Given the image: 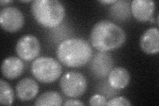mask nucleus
Here are the masks:
<instances>
[{"instance_id":"0eeeda50","label":"nucleus","mask_w":159,"mask_h":106,"mask_svg":"<svg viewBox=\"0 0 159 106\" xmlns=\"http://www.w3.org/2000/svg\"><path fill=\"white\" fill-rule=\"evenodd\" d=\"M24 23L22 12L16 7H6L0 12V25L6 31L16 33L23 27Z\"/></svg>"},{"instance_id":"f8f14e48","label":"nucleus","mask_w":159,"mask_h":106,"mask_svg":"<svg viewBox=\"0 0 159 106\" xmlns=\"http://www.w3.org/2000/svg\"><path fill=\"white\" fill-rule=\"evenodd\" d=\"M25 65L20 58L9 57L3 60L2 64V72L5 78L13 80L19 77L24 71Z\"/></svg>"},{"instance_id":"aec40b11","label":"nucleus","mask_w":159,"mask_h":106,"mask_svg":"<svg viewBox=\"0 0 159 106\" xmlns=\"http://www.w3.org/2000/svg\"><path fill=\"white\" fill-rule=\"evenodd\" d=\"M11 2H12V1H7V0L6 1H6H1V2H0V3H1V5L3 6H4V4L11 3Z\"/></svg>"},{"instance_id":"f03ea898","label":"nucleus","mask_w":159,"mask_h":106,"mask_svg":"<svg viewBox=\"0 0 159 106\" xmlns=\"http://www.w3.org/2000/svg\"><path fill=\"white\" fill-rule=\"evenodd\" d=\"M57 57L59 62L69 68H79L90 61L93 57L92 47L79 38L65 40L58 44Z\"/></svg>"},{"instance_id":"7ed1b4c3","label":"nucleus","mask_w":159,"mask_h":106,"mask_svg":"<svg viewBox=\"0 0 159 106\" xmlns=\"http://www.w3.org/2000/svg\"><path fill=\"white\" fill-rule=\"evenodd\" d=\"M31 9L36 21L46 28L58 27L65 17V8L58 0H34Z\"/></svg>"},{"instance_id":"2eb2a0df","label":"nucleus","mask_w":159,"mask_h":106,"mask_svg":"<svg viewBox=\"0 0 159 106\" xmlns=\"http://www.w3.org/2000/svg\"><path fill=\"white\" fill-rule=\"evenodd\" d=\"M14 100V92L9 83L3 79L0 80V104L12 105Z\"/></svg>"},{"instance_id":"423d86ee","label":"nucleus","mask_w":159,"mask_h":106,"mask_svg":"<svg viewBox=\"0 0 159 106\" xmlns=\"http://www.w3.org/2000/svg\"><path fill=\"white\" fill-rule=\"evenodd\" d=\"M16 50L18 57L21 60L31 61L39 55L41 52V44L35 36L25 35L18 40Z\"/></svg>"},{"instance_id":"39448f33","label":"nucleus","mask_w":159,"mask_h":106,"mask_svg":"<svg viewBox=\"0 0 159 106\" xmlns=\"http://www.w3.org/2000/svg\"><path fill=\"white\" fill-rule=\"evenodd\" d=\"M87 80L78 72L70 71L64 74L60 80V86L66 96L76 98L82 96L87 89Z\"/></svg>"},{"instance_id":"6e6552de","label":"nucleus","mask_w":159,"mask_h":106,"mask_svg":"<svg viewBox=\"0 0 159 106\" xmlns=\"http://www.w3.org/2000/svg\"><path fill=\"white\" fill-rule=\"evenodd\" d=\"M155 8V3L151 0H133L131 3L133 16L139 22H146L151 20Z\"/></svg>"},{"instance_id":"20e7f679","label":"nucleus","mask_w":159,"mask_h":106,"mask_svg":"<svg viewBox=\"0 0 159 106\" xmlns=\"http://www.w3.org/2000/svg\"><path fill=\"white\" fill-rule=\"evenodd\" d=\"M31 72L38 81L44 84L55 82L61 76L62 66L51 57H41L36 58L31 64Z\"/></svg>"},{"instance_id":"f257e3e1","label":"nucleus","mask_w":159,"mask_h":106,"mask_svg":"<svg viewBox=\"0 0 159 106\" xmlns=\"http://www.w3.org/2000/svg\"><path fill=\"white\" fill-rule=\"evenodd\" d=\"M92 46L100 52H107L121 47L126 39L123 29L114 23L102 20L94 25L90 33Z\"/></svg>"},{"instance_id":"a211bd4d","label":"nucleus","mask_w":159,"mask_h":106,"mask_svg":"<svg viewBox=\"0 0 159 106\" xmlns=\"http://www.w3.org/2000/svg\"><path fill=\"white\" fill-rule=\"evenodd\" d=\"M84 104L81 102L80 101L77 99H68L64 103V105H84Z\"/></svg>"},{"instance_id":"1a4fd4ad","label":"nucleus","mask_w":159,"mask_h":106,"mask_svg":"<svg viewBox=\"0 0 159 106\" xmlns=\"http://www.w3.org/2000/svg\"><path fill=\"white\" fill-rule=\"evenodd\" d=\"M113 66V60L111 55L107 53L100 52L98 53L92 58L90 67L94 75L102 78L109 74Z\"/></svg>"},{"instance_id":"9b49d317","label":"nucleus","mask_w":159,"mask_h":106,"mask_svg":"<svg viewBox=\"0 0 159 106\" xmlns=\"http://www.w3.org/2000/svg\"><path fill=\"white\" fill-rule=\"evenodd\" d=\"M140 47L147 54H156L159 51V31L152 27L144 32L140 39Z\"/></svg>"},{"instance_id":"f3484780","label":"nucleus","mask_w":159,"mask_h":106,"mask_svg":"<svg viewBox=\"0 0 159 106\" xmlns=\"http://www.w3.org/2000/svg\"><path fill=\"white\" fill-rule=\"evenodd\" d=\"M131 103L129 101L123 97H116L114 98L107 102L106 105H111V106H116V105H131Z\"/></svg>"},{"instance_id":"412c9836","label":"nucleus","mask_w":159,"mask_h":106,"mask_svg":"<svg viewBox=\"0 0 159 106\" xmlns=\"http://www.w3.org/2000/svg\"><path fill=\"white\" fill-rule=\"evenodd\" d=\"M21 2H24V3H29V2H33L31 0H27V1H21Z\"/></svg>"},{"instance_id":"ddd939ff","label":"nucleus","mask_w":159,"mask_h":106,"mask_svg":"<svg viewBox=\"0 0 159 106\" xmlns=\"http://www.w3.org/2000/svg\"><path fill=\"white\" fill-rule=\"evenodd\" d=\"M130 82V74L123 67L113 68L108 75V82L110 86L116 90L127 87Z\"/></svg>"},{"instance_id":"6ab92c4d","label":"nucleus","mask_w":159,"mask_h":106,"mask_svg":"<svg viewBox=\"0 0 159 106\" xmlns=\"http://www.w3.org/2000/svg\"><path fill=\"white\" fill-rule=\"evenodd\" d=\"M117 1L116 0H103V1H99V3L103 4H112L114 3H116Z\"/></svg>"},{"instance_id":"9d476101","label":"nucleus","mask_w":159,"mask_h":106,"mask_svg":"<svg viewBox=\"0 0 159 106\" xmlns=\"http://www.w3.org/2000/svg\"><path fill=\"white\" fill-rule=\"evenodd\" d=\"M17 97L23 102H28L36 97L39 92V84L31 78H24L16 85Z\"/></svg>"},{"instance_id":"4468645a","label":"nucleus","mask_w":159,"mask_h":106,"mask_svg":"<svg viewBox=\"0 0 159 106\" xmlns=\"http://www.w3.org/2000/svg\"><path fill=\"white\" fill-rule=\"evenodd\" d=\"M62 98L60 94L53 91L44 92L41 94L34 102V105H62Z\"/></svg>"},{"instance_id":"dca6fc26","label":"nucleus","mask_w":159,"mask_h":106,"mask_svg":"<svg viewBox=\"0 0 159 106\" xmlns=\"http://www.w3.org/2000/svg\"><path fill=\"white\" fill-rule=\"evenodd\" d=\"M106 98L100 94H94L89 100L90 105H106Z\"/></svg>"}]
</instances>
